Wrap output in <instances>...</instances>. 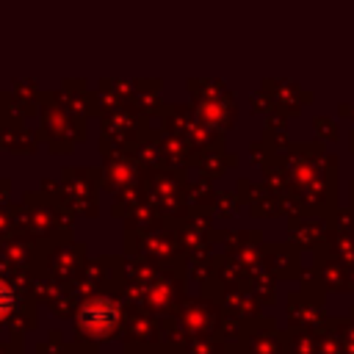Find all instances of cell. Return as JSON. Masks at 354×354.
Returning <instances> with one entry per match:
<instances>
[{"label": "cell", "instance_id": "1", "mask_svg": "<svg viewBox=\"0 0 354 354\" xmlns=\"http://www.w3.org/2000/svg\"><path fill=\"white\" fill-rule=\"evenodd\" d=\"M116 315H119V313H116V304H113L111 299H94L91 304L83 307V313H80V326L86 329V335L102 337V335H108V332L113 329Z\"/></svg>", "mask_w": 354, "mask_h": 354}, {"label": "cell", "instance_id": "2", "mask_svg": "<svg viewBox=\"0 0 354 354\" xmlns=\"http://www.w3.org/2000/svg\"><path fill=\"white\" fill-rule=\"evenodd\" d=\"M11 310H14V290L0 279V321H6Z\"/></svg>", "mask_w": 354, "mask_h": 354}]
</instances>
